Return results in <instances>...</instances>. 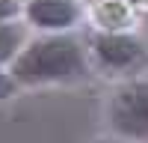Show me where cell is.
<instances>
[{"label":"cell","instance_id":"cell-1","mask_svg":"<svg viewBox=\"0 0 148 143\" xmlns=\"http://www.w3.org/2000/svg\"><path fill=\"white\" fill-rule=\"evenodd\" d=\"M15 83H65L89 75L83 42L71 33H45L30 39L21 57L9 66Z\"/></svg>","mask_w":148,"mask_h":143},{"label":"cell","instance_id":"cell-2","mask_svg":"<svg viewBox=\"0 0 148 143\" xmlns=\"http://www.w3.org/2000/svg\"><path fill=\"white\" fill-rule=\"evenodd\" d=\"M110 122L121 140L148 143V81L125 83L110 101Z\"/></svg>","mask_w":148,"mask_h":143},{"label":"cell","instance_id":"cell-3","mask_svg":"<svg viewBox=\"0 0 148 143\" xmlns=\"http://www.w3.org/2000/svg\"><path fill=\"white\" fill-rule=\"evenodd\" d=\"M92 54L98 66L110 72H127L145 63V45L130 33H113V30L98 33L92 39Z\"/></svg>","mask_w":148,"mask_h":143},{"label":"cell","instance_id":"cell-4","mask_svg":"<svg viewBox=\"0 0 148 143\" xmlns=\"http://www.w3.org/2000/svg\"><path fill=\"white\" fill-rule=\"evenodd\" d=\"M24 18L36 30L45 33H68L80 18V6L74 0H27Z\"/></svg>","mask_w":148,"mask_h":143},{"label":"cell","instance_id":"cell-5","mask_svg":"<svg viewBox=\"0 0 148 143\" xmlns=\"http://www.w3.org/2000/svg\"><path fill=\"white\" fill-rule=\"evenodd\" d=\"M24 48H27V27L21 21H15V18L3 21L0 24V63L12 66L21 57Z\"/></svg>","mask_w":148,"mask_h":143},{"label":"cell","instance_id":"cell-6","mask_svg":"<svg viewBox=\"0 0 148 143\" xmlns=\"http://www.w3.org/2000/svg\"><path fill=\"white\" fill-rule=\"evenodd\" d=\"M15 92V78L9 75V69L0 63V99H6V95Z\"/></svg>","mask_w":148,"mask_h":143},{"label":"cell","instance_id":"cell-7","mask_svg":"<svg viewBox=\"0 0 148 143\" xmlns=\"http://www.w3.org/2000/svg\"><path fill=\"white\" fill-rule=\"evenodd\" d=\"M18 15V0H0V24Z\"/></svg>","mask_w":148,"mask_h":143},{"label":"cell","instance_id":"cell-8","mask_svg":"<svg viewBox=\"0 0 148 143\" xmlns=\"http://www.w3.org/2000/svg\"><path fill=\"white\" fill-rule=\"evenodd\" d=\"M95 143H130V140H116V137H110V140H107V137H101V140H95Z\"/></svg>","mask_w":148,"mask_h":143}]
</instances>
